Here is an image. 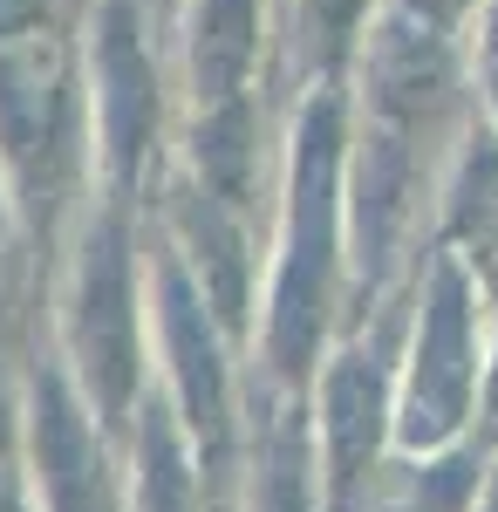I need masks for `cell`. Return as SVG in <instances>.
<instances>
[{
  "label": "cell",
  "instance_id": "1",
  "mask_svg": "<svg viewBox=\"0 0 498 512\" xmlns=\"http://www.w3.org/2000/svg\"><path fill=\"white\" fill-rule=\"evenodd\" d=\"M471 117L464 35L389 0L348 69V321L423 274L437 185Z\"/></svg>",
  "mask_w": 498,
  "mask_h": 512
},
{
  "label": "cell",
  "instance_id": "2",
  "mask_svg": "<svg viewBox=\"0 0 498 512\" xmlns=\"http://www.w3.org/2000/svg\"><path fill=\"white\" fill-rule=\"evenodd\" d=\"M355 308L348 280V82H314L287 103V171L267 239V294L246 362L307 390Z\"/></svg>",
  "mask_w": 498,
  "mask_h": 512
},
{
  "label": "cell",
  "instance_id": "3",
  "mask_svg": "<svg viewBox=\"0 0 498 512\" xmlns=\"http://www.w3.org/2000/svg\"><path fill=\"white\" fill-rule=\"evenodd\" d=\"M0 178L28 253L55 274L62 239L103 192L82 21L62 0H0Z\"/></svg>",
  "mask_w": 498,
  "mask_h": 512
},
{
  "label": "cell",
  "instance_id": "4",
  "mask_svg": "<svg viewBox=\"0 0 498 512\" xmlns=\"http://www.w3.org/2000/svg\"><path fill=\"white\" fill-rule=\"evenodd\" d=\"M48 355L103 424L151 390V212L96 192L48 274Z\"/></svg>",
  "mask_w": 498,
  "mask_h": 512
},
{
  "label": "cell",
  "instance_id": "5",
  "mask_svg": "<svg viewBox=\"0 0 498 512\" xmlns=\"http://www.w3.org/2000/svg\"><path fill=\"white\" fill-rule=\"evenodd\" d=\"M89 55V117H96V178L103 192L151 205L157 178L171 171V130H178V89H171V48L151 0H89L82 21Z\"/></svg>",
  "mask_w": 498,
  "mask_h": 512
},
{
  "label": "cell",
  "instance_id": "6",
  "mask_svg": "<svg viewBox=\"0 0 498 512\" xmlns=\"http://www.w3.org/2000/svg\"><path fill=\"white\" fill-rule=\"evenodd\" d=\"M478 410H485V287L451 246H430L403 328L396 444L437 451L478 437Z\"/></svg>",
  "mask_w": 498,
  "mask_h": 512
},
{
  "label": "cell",
  "instance_id": "7",
  "mask_svg": "<svg viewBox=\"0 0 498 512\" xmlns=\"http://www.w3.org/2000/svg\"><path fill=\"white\" fill-rule=\"evenodd\" d=\"M151 383L171 396L178 424L192 431L205 472L232 512L239 485V417H246V349L226 335V321L205 308L198 280L171 260V246L151 233Z\"/></svg>",
  "mask_w": 498,
  "mask_h": 512
},
{
  "label": "cell",
  "instance_id": "8",
  "mask_svg": "<svg viewBox=\"0 0 498 512\" xmlns=\"http://www.w3.org/2000/svg\"><path fill=\"white\" fill-rule=\"evenodd\" d=\"M410 287H396L389 301L362 308L335 335V349L321 355L307 403H314V437H321V465H328V499L348 492L376 458L396 451V369H403V328H410Z\"/></svg>",
  "mask_w": 498,
  "mask_h": 512
},
{
  "label": "cell",
  "instance_id": "9",
  "mask_svg": "<svg viewBox=\"0 0 498 512\" xmlns=\"http://www.w3.org/2000/svg\"><path fill=\"white\" fill-rule=\"evenodd\" d=\"M14 458L28 472L41 512H130V478H123V444L89 410V396L69 383V369L41 349L21 396V437Z\"/></svg>",
  "mask_w": 498,
  "mask_h": 512
},
{
  "label": "cell",
  "instance_id": "10",
  "mask_svg": "<svg viewBox=\"0 0 498 512\" xmlns=\"http://www.w3.org/2000/svg\"><path fill=\"white\" fill-rule=\"evenodd\" d=\"M151 233L171 246V260L198 280L205 308L226 321V335L239 349H253L260 328V294H267V226L253 212L226 205L219 192H205L198 178H185L178 164L157 178L151 192Z\"/></svg>",
  "mask_w": 498,
  "mask_h": 512
},
{
  "label": "cell",
  "instance_id": "11",
  "mask_svg": "<svg viewBox=\"0 0 498 512\" xmlns=\"http://www.w3.org/2000/svg\"><path fill=\"white\" fill-rule=\"evenodd\" d=\"M232 512H328V465H321V437H314V403H307V390L273 383L253 362H246Z\"/></svg>",
  "mask_w": 498,
  "mask_h": 512
},
{
  "label": "cell",
  "instance_id": "12",
  "mask_svg": "<svg viewBox=\"0 0 498 512\" xmlns=\"http://www.w3.org/2000/svg\"><path fill=\"white\" fill-rule=\"evenodd\" d=\"M164 48H171L178 117L219 110L232 96L273 89L280 14H273V0H185L164 28Z\"/></svg>",
  "mask_w": 498,
  "mask_h": 512
},
{
  "label": "cell",
  "instance_id": "13",
  "mask_svg": "<svg viewBox=\"0 0 498 512\" xmlns=\"http://www.w3.org/2000/svg\"><path fill=\"white\" fill-rule=\"evenodd\" d=\"M116 444H123V478H130V512H226L219 485L198 458L192 431L178 424L171 396L144 390L137 410L116 424Z\"/></svg>",
  "mask_w": 498,
  "mask_h": 512
},
{
  "label": "cell",
  "instance_id": "14",
  "mask_svg": "<svg viewBox=\"0 0 498 512\" xmlns=\"http://www.w3.org/2000/svg\"><path fill=\"white\" fill-rule=\"evenodd\" d=\"M485 492V431L437 444V451H389L348 492L328 499V512H478Z\"/></svg>",
  "mask_w": 498,
  "mask_h": 512
},
{
  "label": "cell",
  "instance_id": "15",
  "mask_svg": "<svg viewBox=\"0 0 498 512\" xmlns=\"http://www.w3.org/2000/svg\"><path fill=\"white\" fill-rule=\"evenodd\" d=\"M389 0H280V48H273V89L294 103L314 82H348L362 41Z\"/></svg>",
  "mask_w": 498,
  "mask_h": 512
},
{
  "label": "cell",
  "instance_id": "16",
  "mask_svg": "<svg viewBox=\"0 0 498 512\" xmlns=\"http://www.w3.org/2000/svg\"><path fill=\"white\" fill-rule=\"evenodd\" d=\"M430 246H451L471 274L498 253V130L485 117L464 123L458 151H451V164H444Z\"/></svg>",
  "mask_w": 498,
  "mask_h": 512
},
{
  "label": "cell",
  "instance_id": "17",
  "mask_svg": "<svg viewBox=\"0 0 498 512\" xmlns=\"http://www.w3.org/2000/svg\"><path fill=\"white\" fill-rule=\"evenodd\" d=\"M464 62H471L478 117L498 130V0H478V14H471V28H464Z\"/></svg>",
  "mask_w": 498,
  "mask_h": 512
},
{
  "label": "cell",
  "instance_id": "18",
  "mask_svg": "<svg viewBox=\"0 0 498 512\" xmlns=\"http://www.w3.org/2000/svg\"><path fill=\"white\" fill-rule=\"evenodd\" d=\"M396 7H410V14H423V21L451 28V35H464V28H471V14H478V0H396Z\"/></svg>",
  "mask_w": 498,
  "mask_h": 512
},
{
  "label": "cell",
  "instance_id": "19",
  "mask_svg": "<svg viewBox=\"0 0 498 512\" xmlns=\"http://www.w3.org/2000/svg\"><path fill=\"white\" fill-rule=\"evenodd\" d=\"M498 424V308H485V410H478V431Z\"/></svg>",
  "mask_w": 498,
  "mask_h": 512
},
{
  "label": "cell",
  "instance_id": "20",
  "mask_svg": "<svg viewBox=\"0 0 498 512\" xmlns=\"http://www.w3.org/2000/svg\"><path fill=\"white\" fill-rule=\"evenodd\" d=\"M0 512H41L35 492H28V472H21V458H14V451H0Z\"/></svg>",
  "mask_w": 498,
  "mask_h": 512
},
{
  "label": "cell",
  "instance_id": "21",
  "mask_svg": "<svg viewBox=\"0 0 498 512\" xmlns=\"http://www.w3.org/2000/svg\"><path fill=\"white\" fill-rule=\"evenodd\" d=\"M478 512H498V424L485 431V492H478Z\"/></svg>",
  "mask_w": 498,
  "mask_h": 512
},
{
  "label": "cell",
  "instance_id": "22",
  "mask_svg": "<svg viewBox=\"0 0 498 512\" xmlns=\"http://www.w3.org/2000/svg\"><path fill=\"white\" fill-rule=\"evenodd\" d=\"M157 7V21H164V28H171V14H178V7H185V0H151Z\"/></svg>",
  "mask_w": 498,
  "mask_h": 512
},
{
  "label": "cell",
  "instance_id": "23",
  "mask_svg": "<svg viewBox=\"0 0 498 512\" xmlns=\"http://www.w3.org/2000/svg\"><path fill=\"white\" fill-rule=\"evenodd\" d=\"M273 7H280V0H273Z\"/></svg>",
  "mask_w": 498,
  "mask_h": 512
}]
</instances>
